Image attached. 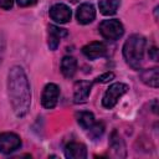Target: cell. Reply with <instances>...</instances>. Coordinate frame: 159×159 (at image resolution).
Instances as JSON below:
<instances>
[{
	"instance_id": "ffe728a7",
	"label": "cell",
	"mask_w": 159,
	"mask_h": 159,
	"mask_svg": "<svg viewBox=\"0 0 159 159\" xmlns=\"http://www.w3.org/2000/svg\"><path fill=\"white\" fill-rule=\"evenodd\" d=\"M14 5V0H0V7L4 10L11 9Z\"/></svg>"
},
{
	"instance_id": "7402d4cb",
	"label": "cell",
	"mask_w": 159,
	"mask_h": 159,
	"mask_svg": "<svg viewBox=\"0 0 159 159\" xmlns=\"http://www.w3.org/2000/svg\"><path fill=\"white\" fill-rule=\"evenodd\" d=\"M17 5L21 6V7H26V6H30V5H34L36 2V0H16Z\"/></svg>"
},
{
	"instance_id": "5bb4252c",
	"label": "cell",
	"mask_w": 159,
	"mask_h": 159,
	"mask_svg": "<svg viewBox=\"0 0 159 159\" xmlns=\"http://www.w3.org/2000/svg\"><path fill=\"white\" fill-rule=\"evenodd\" d=\"M140 80L147 86L157 88L159 86V70L157 67L143 70L140 72Z\"/></svg>"
},
{
	"instance_id": "8fae6325",
	"label": "cell",
	"mask_w": 159,
	"mask_h": 159,
	"mask_svg": "<svg viewBox=\"0 0 159 159\" xmlns=\"http://www.w3.org/2000/svg\"><path fill=\"white\" fill-rule=\"evenodd\" d=\"M65 155L68 159H84L87 158V148L78 142H70L65 147Z\"/></svg>"
},
{
	"instance_id": "603a6c76",
	"label": "cell",
	"mask_w": 159,
	"mask_h": 159,
	"mask_svg": "<svg viewBox=\"0 0 159 159\" xmlns=\"http://www.w3.org/2000/svg\"><path fill=\"white\" fill-rule=\"evenodd\" d=\"M4 52H5V40L2 39V36H0V63L2 61Z\"/></svg>"
},
{
	"instance_id": "7c38bea8",
	"label": "cell",
	"mask_w": 159,
	"mask_h": 159,
	"mask_svg": "<svg viewBox=\"0 0 159 159\" xmlns=\"http://www.w3.org/2000/svg\"><path fill=\"white\" fill-rule=\"evenodd\" d=\"M65 36H67L66 29H61L58 26L50 25L48 26V47H50V50L55 51L58 47L61 39Z\"/></svg>"
},
{
	"instance_id": "e0dca14e",
	"label": "cell",
	"mask_w": 159,
	"mask_h": 159,
	"mask_svg": "<svg viewBox=\"0 0 159 159\" xmlns=\"http://www.w3.org/2000/svg\"><path fill=\"white\" fill-rule=\"evenodd\" d=\"M76 119H77V123L81 125V128H83L84 130H88L96 123V119H94L93 113L86 112V111L77 112L76 113Z\"/></svg>"
},
{
	"instance_id": "4fadbf2b",
	"label": "cell",
	"mask_w": 159,
	"mask_h": 159,
	"mask_svg": "<svg viewBox=\"0 0 159 159\" xmlns=\"http://www.w3.org/2000/svg\"><path fill=\"white\" fill-rule=\"evenodd\" d=\"M109 148L112 149L113 154L116 157H119V158H124L125 157V144H124V140L119 137L118 132L117 130H113L112 134H111V139H109Z\"/></svg>"
},
{
	"instance_id": "9a60e30c",
	"label": "cell",
	"mask_w": 159,
	"mask_h": 159,
	"mask_svg": "<svg viewBox=\"0 0 159 159\" xmlns=\"http://www.w3.org/2000/svg\"><path fill=\"white\" fill-rule=\"evenodd\" d=\"M77 71V61L72 56H65L61 61V72L66 78H71L75 76Z\"/></svg>"
},
{
	"instance_id": "3957f363",
	"label": "cell",
	"mask_w": 159,
	"mask_h": 159,
	"mask_svg": "<svg viewBox=\"0 0 159 159\" xmlns=\"http://www.w3.org/2000/svg\"><path fill=\"white\" fill-rule=\"evenodd\" d=\"M99 34L107 39V40H118L124 34V27L119 20L111 19V20H103L98 26Z\"/></svg>"
},
{
	"instance_id": "30bf717a",
	"label": "cell",
	"mask_w": 159,
	"mask_h": 159,
	"mask_svg": "<svg viewBox=\"0 0 159 159\" xmlns=\"http://www.w3.org/2000/svg\"><path fill=\"white\" fill-rule=\"evenodd\" d=\"M76 17H77V21L82 25H87V24L92 22L96 17L94 6L92 4H88V2L81 4L76 11Z\"/></svg>"
},
{
	"instance_id": "7a4b0ae2",
	"label": "cell",
	"mask_w": 159,
	"mask_h": 159,
	"mask_svg": "<svg viewBox=\"0 0 159 159\" xmlns=\"http://www.w3.org/2000/svg\"><path fill=\"white\" fill-rule=\"evenodd\" d=\"M145 50V39L142 35L134 34L128 37L123 45V56L125 62L133 68L139 70L143 62Z\"/></svg>"
},
{
	"instance_id": "6da1fadb",
	"label": "cell",
	"mask_w": 159,
	"mask_h": 159,
	"mask_svg": "<svg viewBox=\"0 0 159 159\" xmlns=\"http://www.w3.org/2000/svg\"><path fill=\"white\" fill-rule=\"evenodd\" d=\"M7 91L14 113L17 117H24L31 104V91L27 76L22 67L12 66L7 75Z\"/></svg>"
},
{
	"instance_id": "9c48e42d",
	"label": "cell",
	"mask_w": 159,
	"mask_h": 159,
	"mask_svg": "<svg viewBox=\"0 0 159 159\" xmlns=\"http://www.w3.org/2000/svg\"><path fill=\"white\" fill-rule=\"evenodd\" d=\"M92 88V82L89 81H77L73 87V99L75 103H83L87 101Z\"/></svg>"
},
{
	"instance_id": "52a82bcc",
	"label": "cell",
	"mask_w": 159,
	"mask_h": 159,
	"mask_svg": "<svg viewBox=\"0 0 159 159\" xmlns=\"http://www.w3.org/2000/svg\"><path fill=\"white\" fill-rule=\"evenodd\" d=\"M71 16H72V12H71V9L66 5V4H55L51 6L50 9V17L58 22V24H66L71 20Z\"/></svg>"
},
{
	"instance_id": "d6986e66",
	"label": "cell",
	"mask_w": 159,
	"mask_h": 159,
	"mask_svg": "<svg viewBox=\"0 0 159 159\" xmlns=\"http://www.w3.org/2000/svg\"><path fill=\"white\" fill-rule=\"evenodd\" d=\"M113 78H114V73H113V72H106V73L98 76V77L96 78V82H99V83H107V82L112 81Z\"/></svg>"
},
{
	"instance_id": "5b68a950",
	"label": "cell",
	"mask_w": 159,
	"mask_h": 159,
	"mask_svg": "<svg viewBox=\"0 0 159 159\" xmlns=\"http://www.w3.org/2000/svg\"><path fill=\"white\" fill-rule=\"evenodd\" d=\"M21 147V139L17 134L5 132L0 134V153L10 154Z\"/></svg>"
},
{
	"instance_id": "ba28073f",
	"label": "cell",
	"mask_w": 159,
	"mask_h": 159,
	"mask_svg": "<svg viewBox=\"0 0 159 159\" xmlns=\"http://www.w3.org/2000/svg\"><path fill=\"white\" fill-rule=\"evenodd\" d=\"M82 52L87 58L96 60V58L103 57L107 53V47H106V45L103 42L93 41V42H89V43L84 45L82 47Z\"/></svg>"
},
{
	"instance_id": "2e32d148",
	"label": "cell",
	"mask_w": 159,
	"mask_h": 159,
	"mask_svg": "<svg viewBox=\"0 0 159 159\" xmlns=\"http://www.w3.org/2000/svg\"><path fill=\"white\" fill-rule=\"evenodd\" d=\"M120 5V0H99L98 7L102 15L111 16L114 15Z\"/></svg>"
},
{
	"instance_id": "ac0fdd59",
	"label": "cell",
	"mask_w": 159,
	"mask_h": 159,
	"mask_svg": "<svg viewBox=\"0 0 159 159\" xmlns=\"http://www.w3.org/2000/svg\"><path fill=\"white\" fill-rule=\"evenodd\" d=\"M104 132V124L101 122H96L89 129H88V134L92 139H97L99 138Z\"/></svg>"
},
{
	"instance_id": "cb8c5ba5",
	"label": "cell",
	"mask_w": 159,
	"mask_h": 159,
	"mask_svg": "<svg viewBox=\"0 0 159 159\" xmlns=\"http://www.w3.org/2000/svg\"><path fill=\"white\" fill-rule=\"evenodd\" d=\"M71 1H72V2H76V1H78V0H71Z\"/></svg>"
},
{
	"instance_id": "277c9868",
	"label": "cell",
	"mask_w": 159,
	"mask_h": 159,
	"mask_svg": "<svg viewBox=\"0 0 159 159\" xmlns=\"http://www.w3.org/2000/svg\"><path fill=\"white\" fill-rule=\"evenodd\" d=\"M129 89V87L125 84V83H122V82H116L113 84L109 86V88L106 91L103 98H102V106L104 108H113L118 99Z\"/></svg>"
},
{
	"instance_id": "44dd1931",
	"label": "cell",
	"mask_w": 159,
	"mask_h": 159,
	"mask_svg": "<svg viewBox=\"0 0 159 159\" xmlns=\"http://www.w3.org/2000/svg\"><path fill=\"white\" fill-rule=\"evenodd\" d=\"M149 57H150L153 61H158L159 55H158V48H157L155 46H153V47L149 50Z\"/></svg>"
},
{
	"instance_id": "8992f818",
	"label": "cell",
	"mask_w": 159,
	"mask_h": 159,
	"mask_svg": "<svg viewBox=\"0 0 159 159\" xmlns=\"http://www.w3.org/2000/svg\"><path fill=\"white\" fill-rule=\"evenodd\" d=\"M58 97H60V88L57 84L55 83H47L43 88L42 92V97H41V103L45 108L51 109L53 108L57 102H58Z\"/></svg>"
}]
</instances>
